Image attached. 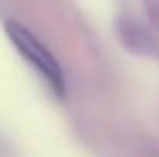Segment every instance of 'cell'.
I'll return each instance as SVG.
<instances>
[{
    "mask_svg": "<svg viewBox=\"0 0 159 157\" xmlns=\"http://www.w3.org/2000/svg\"><path fill=\"white\" fill-rule=\"evenodd\" d=\"M4 30H7L9 41L15 45V50L32 65V69H37L41 73V78L48 82V86L54 93L62 97L65 95V76L52 52L20 22H7Z\"/></svg>",
    "mask_w": 159,
    "mask_h": 157,
    "instance_id": "obj_1",
    "label": "cell"
}]
</instances>
